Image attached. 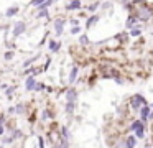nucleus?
<instances>
[{"instance_id":"nucleus-9","label":"nucleus","mask_w":153,"mask_h":148,"mask_svg":"<svg viewBox=\"0 0 153 148\" xmlns=\"http://www.w3.org/2000/svg\"><path fill=\"white\" fill-rule=\"evenodd\" d=\"M76 74H77V68H73L71 76H69V82H74V81H76Z\"/></svg>"},{"instance_id":"nucleus-7","label":"nucleus","mask_w":153,"mask_h":148,"mask_svg":"<svg viewBox=\"0 0 153 148\" xmlns=\"http://www.w3.org/2000/svg\"><path fill=\"white\" fill-rule=\"evenodd\" d=\"M79 7H81V2H79V0H73V2H71L69 5L66 7V8H68V10H76V8H79Z\"/></svg>"},{"instance_id":"nucleus-19","label":"nucleus","mask_w":153,"mask_h":148,"mask_svg":"<svg viewBox=\"0 0 153 148\" xmlns=\"http://www.w3.org/2000/svg\"><path fill=\"white\" fill-rule=\"evenodd\" d=\"M17 112H18V114H22V112H23V105H18V107H17Z\"/></svg>"},{"instance_id":"nucleus-8","label":"nucleus","mask_w":153,"mask_h":148,"mask_svg":"<svg viewBox=\"0 0 153 148\" xmlns=\"http://www.w3.org/2000/svg\"><path fill=\"white\" fill-rule=\"evenodd\" d=\"M27 89H35V79L33 77L27 79Z\"/></svg>"},{"instance_id":"nucleus-14","label":"nucleus","mask_w":153,"mask_h":148,"mask_svg":"<svg viewBox=\"0 0 153 148\" xmlns=\"http://www.w3.org/2000/svg\"><path fill=\"white\" fill-rule=\"evenodd\" d=\"M133 23H135V16H130V18H128V22H127V28H132V26H133Z\"/></svg>"},{"instance_id":"nucleus-15","label":"nucleus","mask_w":153,"mask_h":148,"mask_svg":"<svg viewBox=\"0 0 153 148\" xmlns=\"http://www.w3.org/2000/svg\"><path fill=\"white\" fill-rule=\"evenodd\" d=\"M97 20H99V16H92V18H89V22H87V26H92L94 23L97 22Z\"/></svg>"},{"instance_id":"nucleus-18","label":"nucleus","mask_w":153,"mask_h":148,"mask_svg":"<svg viewBox=\"0 0 153 148\" xmlns=\"http://www.w3.org/2000/svg\"><path fill=\"white\" fill-rule=\"evenodd\" d=\"M12 58H13V53H12V51H8L7 54H5V59H12Z\"/></svg>"},{"instance_id":"nucleus-17","label":"nucleus","mask_w":153,"mask_h":148,"mask_svg":"<svg viewBox=\"0 0 153 148\" xmlns=\"http://www.w3.org/2000/svg\"><path fill=\"white\" fill-rule=\"evenodd\" d=\"M4 133V118H0V135Z\"/></svg>"},{"instance_id":"nucleus-22","label":"nucleus","mask_w":153,"mask_h":148,"mask_svg":"<svg viewBox=\"0 0 153 148\" xmlns=\"http://www.w3.org/2000/svg\"><path fill=\"white\" fill-rule=\"evenodd\" d=\"M81 43H87V36H82V38H81Z\"/></svg>"},{"instance_id":"nucleus-6","label":"nucleus","mask_w":153,"mask_h":148,"mask_svg":"<svg viewBox=\"0 0 153 148\" xmlns=\"http://www.w3.org/2000/svg\"><path fill=\"white\" fill-rule=\"evenodd\" d=\"M64 20H56V22H54V30H56V33L58 35H61V33H63V28H64Z\"/></svg>"},{"instance_id":"nucleus-5","label":"nucleus","mask_w":153,"mask_h":148,"mask_svg":"<svg viewBox=\"0 0 153 148\" xmlns=\"http://www.w3.org/2000/svg\"><path fill=\"white\" fill-rule=\"evenodd\" d=\"M76 97H77V92L74 91V89L68 91V94H66V100L69 102V104H74V102H76Z\"/></svg>"},{"instance_id":"nucleus-3","label":"nucleus","mask_w":153,"mask_h":148,"mask_svg":"<svg viewBox=\"0 0 153 148\" xmlns=\"http://www.w3.org/2000/svg\"><path fill=\"white\" fill-rule=\"evenodd\" d=\"M132 130H135V132H137V137H138V138H142V137H143V123H142V122H133Z\"/></svg>"},{"instance_id":"nucleus-11","label":"nucleus","mask_w":153,"mask_h":148,"mask_svg":"<svg viewBox=\"0 0 153 148\" xmlns=\"http://www.w3.org/2000/svg\"><path fill=\"white\" fill-rule=\"evenodd\" d=\"M140 114H142V118L145 120L146 117H148V114H150V110H148V107H143L142 110H140Z\"/></svg>"},{"instance_id":"nucleus-4","label":"nucleus","mask_w":153,"mask_h":148,"mask_svg":"<svg viewBox=\"0 0 153 148\" xmlns=\"http://www.w3.org/2000/svg\"><path fill=\"white\" fill-rule=\"evenodd\" d=\"M27 30V25H25L23 22H18L17 25H15V28H13V36H18V35H22V33Z\"/></svg>"},{"instance_id":"nucleus-16","label":"nucleus","mask_w":153,"mask_h":148,"mask_svg":"<svg viewBox=\"0 0 153 148\" xmlns=\"http://www.w3.org/2000/svg\"><path fill=\"white\" fill-rule=\"evenodd\" d=\"M43 2H46V0H31V5H41Z\"/></svg>"},{"instance_id":"nucleus-13","label":"nucleus","mask_w":153,"mask_h":148,"mask_svg":"<svg viewBox=\"0 0 153 148\" xmlns=\"http://www.w3.org/2000/svg\"><path fill=\"white\" fill-rule=\"evenodd\" d=\"M17 12H18V8H17V7H12L10 10H7V16H12V15H15Z\"/></svg>"},{"instance_id":"nucleus-1","label":"nucleus","mask_w":153,"mask_h":148,"mask_svg":"<svg viewBox=\"0 0 153 148\" xmlns=\"http://www.w3.org/2000/svg\"><path fill=\"white\" fill-rule=\"evenodd\" d=\"M137 16L140 20H143V22H146L152 16V8H148V7H140L138 12H137Z\"/></svg>"},{"instance_id":"nucleus-10","label":"nucleus","mask_w":153,"mask_h":148,"mask_svg":"<svg viewBox=\"0 0 153 148\" xmlns=\"http://www.w3.org/2000/svg\"><path fill=\"white\" fill-rule=\"evenodd\" d=\"M125 147H135V138H133V137H128V138H127Z\"/></svg>"},{"instance_id":"nucleus-12","label":"nucleus","mask_w":153,"mask_h":148,"mask_svg":"<svg viewBox=\"0 0 153 148\" xmlns=\"http://www.w3.org/2000/svg\"><path fill=\"white\" fill-rule=\"evenodd\" d=\"M58 48H59V45H58L56 41H50V49L51 51H58Z\"/></svg>"},{"instance_id":"nucleus-21","label":"nucleus","mask_w":153,"mask_h":148,"mask_svg":"<svg viewBox=\"0 0 153 148\" xmlns=\"http://www.w3.org/2000/svg\"><path fill=\"white\" fill-rule=\"evenodd\" d=\"M71 33H74V35H76V33H79V28H77V26H76V28H73V31H71Z\"/></svg>"},{"instance_id":"nucleus-2","label":"nucleus","mask_w":153,"mask_h":148,"mask_svg":"<svg viewBox=\"0 0 153 148\" xmlns=\"http://www.w3.org/2000/svg\"><path fill=\"white\" fill-rule=\"evenodd\" d=\"M143 104H145V99H143L142 95H135V97L132 99V107L135 109V110H137L138 107H142Z\"/></svg>"},{"instance_id":"nucleus-20","label":"nucleus","mask_w":153,"mask_h":148,"mask_svg":"<svg viewBox=\"0 0 153 148\" xmlns=\"http://www.w3.org/2000/svg\"><path fill=\"white\" fill-rule=\"evenodd\" d=\"M132 33H133V36H138L140 35V30H133Z\"/></svg>"}]
</instances>
